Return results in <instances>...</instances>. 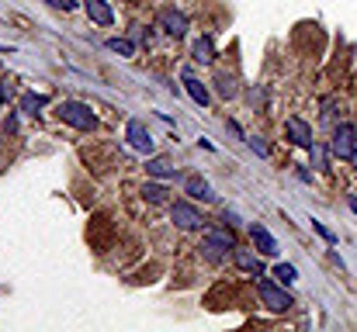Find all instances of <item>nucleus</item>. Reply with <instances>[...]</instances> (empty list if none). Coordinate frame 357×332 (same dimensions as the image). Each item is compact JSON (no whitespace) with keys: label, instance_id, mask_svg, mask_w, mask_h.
Segmentation results:
<instances>
[{"label":"nucleus","instance_id":"1","mask_svg":"<svg viewBox=\"0 0 357 332\" xmlns=\"http://www.w3.org/2000/svg\"><path fill=\"white\" fill-rule=\"evenodd\" d=\"M56 114L66 121V125H73V128H80V132H87V128H94V111L87 108V104H80V101H63Z\"/></svg>","mask_w":357,"mask_h":332},{"label":"nucleus","instance_id":"2","mask_svg":"<svg viewBox=\"0 0 357 332\" xmlns=\"http://www.w3.org/2000/svg\"><path fill=\"white\" fill-rule=\"evenodd\" d=\"M229 249H233V239L222 235V232H212V235L202 239V253H205V260H212V263H219Z\"/></svg>","mask_w":357,"mask_h":332},{"label":"nucleus","instance_id":"3","mask_svg":"<svg viewBox=\"0 0 357 332\" xmlns=\"http://www.w3.org/2000/svg\"><path fill=\"white\" fill-rule=\"evenodd\" d=\"M260 298H264V305L274 308V312H288V308H291V294L281 291V287H274L271 280H260Z\"/></svg>","mask_w":357,"mask_h":332},{"label":"nucleus","instance_id":"4","mask_svg":"<svg viewBox=\"0 0 357 332\" xmlns=\"http://www.w3.org/2000/svg\"><path fill=\"white\" fill-rule=\"evenodd\" d=\"M354 139H357L354 128H351V125H340V128L333 132L330 152H333V156H340V159H351V152H354Z\"/></svg>","mask_w":357,"mask_h":332},{"label":"nucleus","instance_id":"5","mask_svg":"<svg viewBox=\"0 0 357 332\" xmlns=\"http://www.w3.org/2000/svg\"><path fill=\"white\" fill-rule=\"evenodd\" d=\"M284 128H288V135H291V142H295V145H302V149H312V145H316L312 128H309L302 118H288V121H284Z\"/></svg>","mask_w":357,"mask_h":332},{"label":"nucleus","instance_id":"6","mask_svg":"<svg viewBox=\"0 0 357 332\" xmlns=\"http://www.w3.org/2000/svg\"><path fill=\"white\" fill-rule=\"evenodd\" d=\"M128 142H132V149H139V152H153V135H149V128L142 125V121H128Z\"/></svg>","mask_w":357,"mask_h":332},{"label":"nucleus","instance_id":"7","mask_svg":"<svg viewBox=\"0 0 357 332\" xmlns=\"http://www.w3.org/2000/svg\"><path fill=\"white\" fill-rule=\"evenodd\" d=\"M170 219H174V225H181V228H198V225H202V215H198L191 205H184V201H177V205L170 208Z\"/></svg>","mask_w":357,"mask_h":332},{"label":"nucleus","instance_id":"8","mask_svg":"<svg viewBox=\"0 0 357 332\" xmlns=\"http://www.w3.org/2000/svg\"><path fill=\"white\" fill-rule=\"evenodd\" d=\"M160 24H163V31H167L170 38H181V35L188 31V17H184L181 10H163V14H160Z\"/></svg>","mask_w":357,"mask_h":332},{"label":"nucleus","instance_id":"9","mask_svg":"<svg viewBox=\"0 0 357 332\" xmlns=\"http://www.w3.org/2000/svg\"><path fill=\"white\" fill-rule=\"evenodd\" d=\"M250 239H253V246H257L264 256H274V253H278V239H274L264 225H253V228H250Z\"/></svg>","mask_w":357,"mask_h":332},{"label":"nucleus","instance_id":"10","mask_svg":"<svg viewBox=\"0 0 357 332\" xmlns=\"http://www.w3.org/2000/svg\"><path fill=\"white\" fill-rule=\"evenodd\" d=\"M84 10H87V17L98 21V24H112V21H115L108 0H84Z\"/></svg>","mask_w":357,"mask_h":332},{"label":"nucleus","instance_id":"11","mask_svg":"<svg viewBox=\"0 0 357 332\" xmlns=\"http://www.w3.org/2000/svg\"><path fill=\"white\" fill-rule=\"evenodd\" d=\"M184 87H188V94H191V101H195V104H202V108L208 104V87H205L191 70H184Z\"/></svg>","mask_w":357,"mask_h":332},{"label":"nucleus","instance_id":"12","mask_svg":"<svg viewBox=\"0 0 357 332\" xmlns=\"http://www.w3.org/2000/svg\"><path fill=\"white\" fill-rule=\"evenodd\" d=\"M146 173H153V177H163V180H170V177L177 173V166H174L170 159H149V163H146Z\"/></svg>","mask_w":357,"mask_h":332},{"label":"nucleus","instance_id":"13","mask_svg":"<svg viewBox=\"0 0 357 332\" xmlns=\"http://www.w3.org/2000/svg\"><path fill=\"white\" fill-rule=\"evenodd\" d=\"M184 187H188V194H191V198H202V201H215L212 187H208V184H205L202 177H191V180H188Z\"/></svg>","mask_w":357,"mask_h":332},{"label":"nucleus","instance_id":"14","mask_svg":"<svg viewBox=\"0 0 357 332\" xmlns=\"http://www.w3.org/2000/svg\"><path fill=\"white\" fill-rule=\"evenodd\" d=\"M274 277H278L281 284H295V280H298V270H295L291 263H278V267H274Z\"/></svg>","mask_w":357,"mask_h":332},{"label":"nucleus","instance_id":"15","mask_svg":"<svg viewBox=\"0 0 357 332\" xmlns=\"http://www.w3.org/2000/svg\"><path fill=\"white\" fill-rule=\"evenodd\" d=\"M38 108H45V97H38V94H24L21 97V111L24 114H38Z\"/></svg>","mask_w":357,"mask_h":332},{"label":"nucleus","instance_id":"16","mask_svg":"<svg viewBox=\"0 0 357 332\" xmlns=\"http://www.w3.org/2000/svg\"><path fill=\"white\" fill-rule=\"evenodd\" d=\"M236 263H239V267H243V270H250V274H257V277L264 274V267H260V260H253L250 253H236Z\"/></svg>","mask_w":357,"mask_h":332},{"label":"nucleus","instance_id":"17","mask_svg":"<svg viewBox=\"0 0 357 332\" xmlns=\"http://www.w3.org/2000/svg\"><path fill=\"white\" fill-rule=\"evenodd\" d=\"M195 59L198 63H212V42L208 38H198L195 42Z\"/></svg>","mask_w":357,"mask_h":332},{"label":"nucleus","instance_id":"18","mask_svg":"<svg viewBox=\"0 0 357 332\" xmlns=\"http://www.w3.org/2000/svg\"><path fill=\"white\" fill-rule=\"evenodd\" d=\"M108 49H112V52H119V56H135V45H132L128 38H112V42H108Z\"/></svg>","mask_w":357,"mask_h":332},{"label":"nucleus","instance_id":"19","mask_svg":"<svg viewBox=\"0 0 357 332\" xmlns=\"http://www.w3.org/2000/svg\"><path fill=\"white\" fill-rule=\"evenodd\" d=\"M153 205H160V201H167V187H160V184H146V191H142Z\"/></svg>","mask_w":357,"mask_h":332},{"label":"nucleus","instance_id":"20","mask_svg":"<svg viewBox=\"0 0 357 332\" xmlns=\"http://www.w3.org/2000/svg\"><path fill=\"white\" fill-rule=\"evenodd\" d=\"M219 94H222V97H233V94H236V80L222 73V77H219Z\"/></svg>","mask_w":357,"mask_h":332},{"label":"nucleus","instance_id":"21","mask_svg":"<svg viewBox=\"0 0 357 332\" xmlns=\"http://www.w3.org/2000/svg\"><path fill=\"white\" fill-rule=\"evenodd\" d=\"M250 149H253L257 156H271V149H267V142H264L260 135H250Z\"/></svg>","mask_w":357,"mask_h":332},{"label":"nucleus","instance_id":"22","mask_svg":"<svg viewBox=\"0 0 357 332\" xmlns=\"http://www.w3.org/2000/svg\"><path fill=\"white\" fill-rule=\"evenodd\" d=\"M312 228H316V232H319V235H323L326 242H337V235H333V232H330V228H326L323 221H312Z\"/></svg>","mask_w":357,"mask_h":332},{"label":"nucleus","instance_id":"23","mask_svg":"<svg viewBox=\"0 0 357 332\" xmlns=\"http://www.w3.org/2000/svg\"><path fill=\"white\" fill-rule=\"evenodd\" d=\"M45 3H52V7H59V10H73V7H77V0H45Z\"/></svg>","mask_w":357,"mask_h":332},{"label":"nucleus","instance_id":"24","mask_svg":"<svg viewBox=\"0 0 357 332\" xmlns=\"http://www.w3.org/2000/svg\"><path fill=\"white\" fill-rule=\"evenodd\" d=\"M347 205H351V212L357 215V194H351V201H347Z\"/></svg>","mask_w":357,"mask_h":332},{"label":"nucleus","instance_id":"25","mask_svg":"<svg viewBox=\"0 0 357 332\" xmlns=\"http://www.w3.org/2000/svg\"><path fill=\"white\" fill-rule=\"evenodd\" d=\"M351 163L357 166V139H354V152H351Z\"/></svg>","mask_w":357,"mask_h":332}]
</instances>
